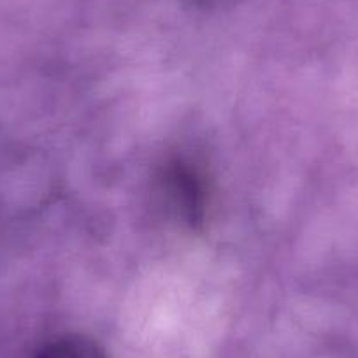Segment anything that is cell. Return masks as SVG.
<instances>
[{"mask_svg":"<svg viewBox=\"0 0 358 358\" xmlns=\"http://www.w3.org/2000/svg\"><path fill=\"white\" fill-rule=\"evenodd\" d=\"M165 190L179 216L190 225L204 220L206 188L202 176L190 164L181 160L172 162L165 171Z\"/></svg>","mask_w":358,"mask_h":358,"instance_id":"obj_1","label":"cell"},{"mask_svg":"<svg viewBox=\"0 0 358 358\" xmlns=\"http://www.w3.org/2000/svg\"><path fill=\"white\" fill-rule=\"evenodd\" d=\"M36 358H108L95 341L85 336H64L51 341Z\"/></svg>","mask_w":358,"mask_h":358,"instance_id":"obj_2","label":"cell"}]
</instances>
